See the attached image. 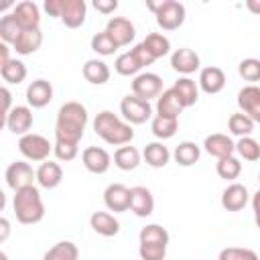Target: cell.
Wrapping results in <instances>:
<instances>
[{"label":"cell","mask_w":260,"mask_h":260,"mask_svg":"<svg viewBox=\"0 0 260 260\" xmlns=\"http://www.w3.org/2000/svg\"><path fill=\"white\" fill-rule=\"evenodd\" d=\"M87 124V110L79 102H67L57 112L55 122V138L61 142L79 144L83 138V130Z\"/></svg>","instance_id":"1"},{"label":"cell","mask_w":260,"mask_h":260,"mask_svg":"<svg viewBox=\"0 0 260 260\" xmlns=\"http://www.w3.org/2000/svg\"><path fill=\"white\" fill-rule=\"evenodd\" d=\"M93 130L95 134L108 142V144H114V146H124V144H130V140L134 138V130L128 122L120 120L116 114L104 110L95 116L93 120Z\"/></svg>","instance_id":"2"},{"label":"cell","mask_w":260,"mask_h":260,"mask_svg":"<svg viewBox=\"0 0 260 260\" xmlns=\"http://www.w3.org/2000/svg\"><path fill=\"white\" fill-rule=\"evenodd\" d=\"M12 209H14V215L20 223H24V225L39 223L45 217V205L41 199V191L35 185L20 189V191H14Z\"/></svg>","instance_id":"3"},{"label":"cell","mask_w":260,"mask_h":260,"mask_svg":"<svg viewBox=\"0 0 260 260\" xmlns=\"http://www.w3.org/2000/svg\"><path fill=\"white\" fill-rule=\"evenodd\" d=\"M146 6L154 12L156 24L162 30H175L185 22V6L177 0H160V2L146 0Z\"/></svg>","instance_id":"4"},{"label":"cell","mask_w":260,"mask_h":260,"mask_svg":"<svg viewBox=\"0 0 260 260\" xmlns=\"http://www.w3.org/2000/svg\"><path fill=\"white\" fill-rule=\"evenodd\" d=\"M18 150L24 158L28 160H39V162H45L53 150V146L49 144V140L41 134H35V132H28L24 136H20L18 140Z\"/></svg>","instance_id":"5"},{"label":"cell","mask_w":260,"mask_h":260,"mask_svg":"<svg viewBox=\"0 0 260 260\" xmlns=\"http://www.w3.org/2000/svg\"><path fill=\"white\" fill-rule=\"evenodd\" d=\"M120 112H122V116H124V120H126L128 124H144V122L152 116L150 102L140 100V98H136L134 93L122 98V102H120Z\"/></svg>","instance_id":"6"},{"label":"cell","mask_w":260,"mask_h":260,"mask_svg":"<svg viewBox=\"0 0 260 260\" xmlns=\"http://www.w3.org/2000/svg\"><path fill=\"white\" fill-rule=\"evenodd\" d=\"M4 177H6V183L10 189L20 191V189L32 187V181L37 179V171H32V167L24 160H14L8 165Z\"/></svg>","instance_id":"7"},{"label":"cell","mask_w":260,"mask_h":260,"mask_svg":"<svg viewBox=\"0 0 260 260\" xmlns=\"http://www.w3.org/2000/svg\"><path fill=\"white\" fill-rule=\"evenodd\" d=\"M132 93L140 100H152V98H158L162 93V79L156 75V73H138L132 81Z\"/></svg>","instance_id":"8"},{"label":"cell","mask_w":260,"mask_h":260,"mask_svg":"<svg viewBox=\"0 0 260 260\" xmlns=\"http://www.w3.org/2000/svg\"><path fill=\"white\" fill-rule=\"evenodd\" d=\"M130 201H132V191L122 183H112L104 191V203L114 213H122L130 209Z\"/></svg>","instance_id":"9"},{"label":"cell","mask_w":260,"mask_h":260,"mask_svg":"<svg viewBox=\"0 0 260 260\" xmlns=\"http://www.w3.org/2000/svg\"><path fill=\"white\" fill-rule=\"evenodd\" d=\"M106 32L112 37V41H114L118 47L130 45V41H134V37H136L134 24H132L128 18H124V16H114V18H110L108 24H106Z\"/></svg>","instance_id":"10"},{"label":"cell","mask_w":260,"mask_h":260,"mask_svg":"<svg viewBox=\"0 0 260 260\" xmlns=\"http://www.w3.org/2000/svg\"><path fill=\"white\" fill-rule=\"evenodd\" d=\"M81 160H83V167L93 175H104L112 165V156L102 146H87L81 152Z\"/></svg>","instance_id":"11"},{"label":"cell","mask_w":260,"mask_h":260,"mask_svg":"<svg viewBox=\"0 0 260 260\" xmlns=\"http://www.w3.org/2000/svg\"><path fill=\"white\" fill-rule=\"evenodd\" d=\"M238 106L242 114H246L254 122H260V87L258 85L242 87L238 91Z\"/></svg>","instance_id":"12"},{"label":"cell","mask_w":260,"mask_h":260,"mask_svg":"<svg viewBox=\"0 0 260 260\" xmlns=\"http://www.w3.org/2000/svg\"><path fill=\"white\" fill-rule=\"evenodd\" d=\"M4 124H6V128L12 134H20V136L28 134V130L32 126V112H30V108L28 106H14L10 110V114L6 116Z\"/></svg>","instance_id":"13"},{"label":"cell","mask_w":260,"mask_h":260,"mask_svg":"<svg viewBox=\"0 0 260 260\" xmlns=\"http://www.w3.org/2000/svg\"><path fill=\"white\" fill-rule=\"evenodd\" d=\"M12 16L16 18L18 26L22 30H28V28H39L41 24V12H39V6L30 0H24V2H18L12 10Z\"/></svg>","instance_id":"14"},{"label":"cell","mask_w":260,"mask_h":260,"mask_svg":"<svg viewBox=\"0 0 260 260\" xmlns=\"http://www.w3.org/2000/svg\"><path fill=\"white\" fill-rule=\"evenodd\" d=\"M199 55L189 49V47H181L177 49L173 55H171V67L177 71V73H183V75H189L193 71L199 69Z\"/></svg>","instance_id":"15"},{"label":"cell","mask_w":260,"mask_h":260,"mask_svg":"<svg viewBox=\"0 0 260 260\" xmlns=\"http://www.w3.org/2000/svg\"><path fill=\"white\" fill-rule=\"evenodd\" d=\"M203 148H205L207 154H211V156H215L219 160V158L232 156L234 150H236V144L228 134H219L217 132V134H209L203 140Z\"/></svg>","instance_id":"16"},{"label":"cell","mask_w":260,"mask_h":260,"mask_svg":"<svg viewBox=\"0 0 260 260\" xmlns=\"http://www.w3.org/2000/svg\"><path fill=\"white\" fill-rule=\"evenodd\" d=\"M87 6L83 0H63V10H61V22L69 28H79L85 22Z\"/></svg>","instance_id":"17"},{"label":"cell","mask_w":260,"mask_h":260,"mask_svg":"<svg viewBox=\"0 0 260 260\" xmlns=\"http://www.w3.org/2000/svg\"><path fill=\"white\" fill-rule=\"evenodd\" d=\"M53 100V85L47 79H35L26 87V102L32 108H45Z\"/></svg>","instance_id":"18"},{"label":"cell","mask_w":260,"mask_h":260,"mask_svg":"<svg viewBox=\"0 0 260 260\" xmlns=\"http://www.w3.org/2000/svg\"><path fill=\"white\" fill-rule=\"evenodd\" d=\"M248 189L242 185V183H232V185H228L225 189H223V193H221V205H223V209H228V211H240V209H244L246 207V203H248Z\"/></svg>","instance_id":"19"},{"label":"cell","mask_w":260,"mask_h":260,"mask_svg":"<svg viewBox=\"0 0 260 260\" xmlns=\"http://www.w3.org/2000/svg\"><path fill=\"white\" fill-rule=\"evenodd\" d=\"M132 191V201H130V209L138 215V217H148L152 211H154V197L152 193L142 187V185H136L130 189Z\"/></svg>","instance_id":"20"},{"label":"cell","mask_w":260,"mask_h":260,"mask_svg":"<svg viewBox=\"0 0 260 260\" xmlns=\"http://www.w3.org/2000/svg\"><path fill=\"white\" fill-rule=\"evenodd\" d=\"M183 112V104L177 95V91L173 87L165 89L158 98H156V116H165V118H179V114Z\"/></svg>","instance_id":"21"},{"label":"cell","mask_w":260,"mask_h":260,"mask_svg":"<svg viewBox=\"0 0 260 260\" xmlns=\"http://www.w3.org/2000/svg\"><path fill=\"white\" fill-rule=\"evenodd\" d=\"M89 225L95 234H100L104 238H112L120 232V221L108 211H93L89 217Z\"/></svg>","instance_id":"22"},{"label":"cell","mask_w":260,"mask_h":260,"mask_svg":"<svg viewBox=\"0 0 260 260\" xmlns=\"http://www.w3.org/2000/svg\"><path fill=\"white\" fill-rule=\"evenodd\" d=\"M225 85V73L219 67H203L199 73V87L205 93H219Z\"/></svg>","instance_id":"23"},{"label":"cell","mask_w":260,"mask_h":260,"mask_svg":"<svg viewBox=\"0 0 260 260\" xmlns=\"http://www.w3.org/2000/svg\"><path fill=\"white\" fill-rule=\"evenodd\" d=\"M61 181H63V169L59 162H53V160L41 162V167L37 169V183L43 189H55Z\"/></svg>","instance_id":"24"},{"label":"cell","mask_w":260,"mask_h":260,"mask_svg":"<svg viewBox=\"0 0 260 260\" xmlns=\"http://www.w3.org/2000/svg\"><path fill=\"white\" fill-rule=\"evenodd\" d=\"M41 43H43L41 28H28V30H22L18 35V39L14 41L12 47H14V51L18 55H30V53H35L41 47Z\"/></svg>","instance_id":"25"},{"label":"cell","mask_w":260,"mask_h":260,"mask_svg":"<svg viewBox=\"0 0 260 260\" xmlns=\"http://www.w3.org/2000/svg\"><path fill=\"white\" fill-rule=\"evenodd\" d=\"M83 77L93 85H102L110 79V67L102 59H89L83 65Z\"/></svg>","instance_id":"26"},{"label":"cell","mask_w":260,"mask_h":260,"mask_svg":"<svg viewBox=\"0 0 260 260\" xmlns=\"http://www.w3.org/2000/svg\"><path fill=\"white\" fill-rule=\"evenodd\" d=\"M173 89L177 91V95H179L183 108L195 106V102H197V98H199V89H197V83H195L193 79H189V77H179V79L175 81Z\"/></svg>","instance_id":"27"},{"label":"cell","mask_w":260,"mask_h":260,"mask_svg":"<svg viewBox=\"0 0 260 260\" xmlns=\"http://www.w3.org/2000/svg\"><path fill=\"white\" fill-rule=\"evenodd\" d=\"M142 156H144L146 165H150V167H154V169H162V167L169 162L171 152H169V148H167L162 142H150V144L144 146Z\"/></svg>","instance_id":"28"},{"label":"cell","mask_w":260,"mask_h":260,"mask_svg":"<svg viewBox=\"0 0 260 260\" xmlns=\"http://www.w3.org/2000/svg\"><path fill=\"white\" fill-rule=\"evenodd\" d=\"M173 156H175L177 165H181V167H191V165H195V162L199 160L201 148H199L195 142L185 140V142H179V146L175 148Z\"/></svg>","instance_id":"29"},{"label":"cell","mask_w":260,"mask_h":260,"mask_svg":"<svg viewBox=\"0 0 260 260\" xmlns=\"http://www.w3.org/2000/svg\"><path fill=\"white\" fill-rule=\"evenodd\" d=\"M114 165L122 171H134L140 165V152L134 146L124 144L114 152Z\"/></svg>","instance_id":"30"},{"label":"cell","mask_w":260,"mask_h":260,"mask_svg":"<svg viewBox=\"0 0 260 260\" xmlns=\"http://www.w3.org/2000/svg\"><path fill=\"white\" fill-rule=\"evenodd\" d=\"M77 258H79V250H77V246H75L73 242H69V240L57 242V244L51 246V248L45 252V256H43V260H77Z\"/></svg>","instance_id":"31"},{"label":"cell","mask_w":260,"mask_h":260,"mask_svg":"<svg viewBox=\"0 0 260 260\" xmlns=\"http://www.w3.org/2000/svg\"><path fill=\"white\" fill-rule=\"evenodd\" d=\"M142 45L146 47V51H148L154 59H160V57L169 55V51H171V41H169L165 35H160V32H150V35H146V39L142 41Z\"/></svg>","instance_id":"32"},{"label":"cell","mask_w":260,"mask_h":260,"mask_svg":"<svg viewBox=\"0 0 260 260\" xmlns=\"http://www.w3.org/2000/svg\"><path fill=\"white\" fill-rule=\"evenodd\" d=\"M179 128V120L177 118H165V116H154L152 122H150V130L156 138H173L175 132Z\"/></svg>","instance_id":"33"},{"label":"cell","mask_w":260,"mask_h":260,"mask_svg":"<svg viewBox=\"0 0 260 260\" xmlns=\"http://www.w3.org/2000/svg\"><path fill=\"white\" fill-rule=\"evenodd\" d=\"M0 75H2V79L6 83H16L18 85L26 77V65L22 61H18V59H10L8 63L0 65Z\"/></svg>","instance_id":"34"},{"label":"cell","mask_w":260,"mask_h":260,"mask_svg":"<svg viewBox=\"0 0 260 260\" xmlns=\"http://www.w3.org/2000/svg\"><path fill=\"white\" fill-rule=\"evenodd\" d=\"M140 244H169V232L158 223H148L138 234Z\"/></svg>","instance_id":"35"},{"label":"cell","mask_w":260,"mask_h":260,"mask_svg":"<svg viewBox=\"0 0 260 260\" xmlns=\"http://www.w3.org/2000/svg\"><path fill=\"white\" fill-rule=\"evenodd\" d=\"M228 128H230L232 134L244 138V136H250V134L254 132V120L248 118V116L242 114V112H236V114L230 116V120H228Z\"/></svg>","instance_id":"36"},{"label":"cell","mask_w":260,"mask_h":260,"mask_svg":"<svg viewBox=\"0 0 260 260\" xmlns=\"http://www.w3.org/2000/svg\"><path fill=\"white\" fill-rule=\"evenodd\" d=\"M114 69L120 73V75H136L140 69H142V65H140V61L136 59V55L132 53V49L130 51H126V53H122V55H118L116 57V63H114Z\"/></svg>","instance_id":"37"},{"label":"cell","mask_w":260,"mask_h":260,"mask_svg":"<svg viewBox=\"0 0 260 260\" xmlns=\"http://www.w3.org/2000/svg\"><path fill=\"white\" fill-rule=\"evenodd\" d=\"M215 171H217V175H219L221 179H225V181H234V179H238L240 173H242V162L232 154V156L219 158L217 165H215Z\"/></svg>","instance_id":"38"},{"label":"cell","mask_w":260,"mask_h":260,"mask_svg":"<svg viewBox=\"0 0 260 260\" xmlns=\"http://www.w3.org/2000/svg\"><path fill=\"white\" fill-rule=\"evenodd\" d=\"M20 32H22V28L18 26V22L12 14H4L0 18V39H2V43H6V45L12 43L14 45V41L18 39Z\"/></svg>","instance_id":"39"},{"label":"cell","mask_w":260,"mask_h":260,"mask_svg":"<svg viewBox=\"0 0 260 260\" xmlns=\"http://www.w3.org/2000/svg\"><path fill=\"white\" fill-rule=\"evenodd\" d=\"M236 150L244 160H258L260 158V142L254 140L252 136H244L236 142Z\"/></svg>","instance_id":"40"},{"label":"cell","mask_w":260,"mask_h":260,"mask_svg":"<svg viewBox=\"0 0 260 260\" xmlns=\"http://www.w3.org/2000/svg\"><path fill=\"white\" fill-rule=\"evenodd\" d=\"M91 49H93L98 55L108 57V55H114V53L118 51V45L112 41V37H110L106 30H102V32H98V35L91 37Z\"/></svg>","instance_id":"41"},{"label":"cell","mask_w":260,"mask_h":260,"mask_svg":"<svg viewBox=\"0 0 260 260\" xmlns=\"http://www.w3.org/2000/svg\"><path fill=\"white\" fill-rule=\"evenodd\" d=\"M238 73L246 81H260V59H254V57L242 59L238 65Z\"/></svg>","instance_id":"42"},{"label":"cell","mask_w":260,"mask_h":260,"mask_svg":"<svg viewBox=\"0 0 260 260\" xmlns=\"http://www.w3.org/2000/svg\"><path fill=\"white\" fill-rule=\"evenodd\" d=\"M217 260H260L258 254L250 248H238V246H230L223 248L217 256Z\"/></svg>","instance_id":"43"},{"label":"cell","mask_w":260,"mask_h":260,"mask_svg":"<svg viewBox=\"0 0 260 260\" xmlns=\"http://www.w3.org/2000/svg\"><path fill=\"white\" fill-rule=\"evenodd\" d=\"M138 254H140V260H165L167 246L165 244H140Z\"/></svg>","instance_id":"44"},{"label":"cell","mask_w":260,"mask_h":260,"mask_svg":"<svg viewBox=\"0 0 260 260\" xmlns=\"http://www.w3.org/2000/svg\"><path fill=\"white\" fill-rule=\"evenodd\" d=\"M77 150L79 146L77 144H71V142H61V140H55V146H53V152L59 160H73L77 156Z\"/></svg>","instance_id":"45"},{"label":"cell","mask_w":260,"mask_h":260,"mask_svg":"<svg viewBox=\"0 0 260 260\" xmlns=\"http://www.w3.org/2000/svg\"><path fill=\"white\" fill-rule=\"evenodd\" d=\"M132 53L136 55V59L140 61V65H142V67H146V65H152V63L156 61V59H154V57H152V55L146 51V47H144L142 43H138V45L132 49Z\"/></svg>","instance_id":"46"},{"label":"cell","mask_w":260,"mask_h":260,"mask_svg":"<svg viewBox=\"0 0 260 260\" xmlns=\"http://www.w3.org/2000/svg\"><path fill=\"white\" fill-rule=\"evenodd\" d=\"M93 8L102 14H110L118 8V0H93Z\"/></svg>","instance_id":"47"},{"label":"cell","mask_w":260,"mask_h":260,"mask_svg":"<svg viewBox=\"0 0 260 260\" xmlns=\"http://www.w3.org/2000/svg\"><path fill=\"white\" fill-rule=\"evenodd\" d=\"M45 10L51 14V16H57L61 18V10H63V0H45Z\"/></svg>","instance_id":"48"},{"label":"cell","mask_w":260,"mask_h":260,"mask_svg":"<svg viewBox=\"0 0 260 260\" xmlns=\"http://www.w3.org/2000/svg\"><path fill=\"white\" fill-rule=\"evenodd\" d=\"M0 95H2V118L6 120V116L10 114V102H12V95H10V91H8V87H2L0 89Z\"/></svg>","instance_id":"49"},{"label":"cell","mask_w":260,"mask_h":260,"mask_svg":"<svg viewBox=\"0 0 260 260\" xmlns=\"http://www.w3.org/2000/svg\"><path fill=\"white\" fill-rule=\"evenodd\" d=\"M252 209H254V219H256V225L260 228V189L252 195Z\"/></svg>","instance_id":"50"},{"label":"cell","mask_w":260,"mask_h":260,"mask_svg":"<svg viewBox=\"0 0 260 260\" xmlns=\"http://www.w3.org/2000/svg\"><path fill=\"white\" fill-rule=\"evenodd\" d=\"M8 232H10V223H8L6 217H2L0 219V242H4L8 238Z\"/></svg>","instance_id":"51"},{"label":"cell","mask_w":260,"mask_h":260,"mask_svg":"<svg viewBox=\"0 0 260 260\" xmlns=\"http://www.w3.org/2000/svg\"><path fill=\"white\" fill-rule=\"evenodd\" d=\"M8 51H10V49H8V45H6V43H2V45H0V65H4V63H8V61H10Z\"/></svg>","instance_id":"52"},{"label":"cell","mask_w":260,"mask_h":260,"mask_svg":"<svg viewBox=\"0 0 260 260\" xmlns=\"http://www.w3.org/2000/svg\"><path fill=\"white\" fill-rule=\"evenodd\" d=\"M246 8L252 14H260V0H246Z\"/></svg>","instance_id":"53"},{"label":"cell","mask_w":260,"mask_h":260,"mask_svg":"<svg viewBox=\"0 0 260 260\" xmlns=\"http://www.w3.org/2000/svg\"><path fill=\"white\" fill-rule=\"evenodd\" d=\"M0 260H8V256H6V252H2V254H0Z\"/></svg>","instance_id":"54"},{"label":"cell","mask_w":260,"mask_h":260,"mask_svg":"<svg viewBox=\"0 0 260 260\" xmlns=\"http://www.w3.org/2000/svg\"><path fill=\"white\" fill-rule=\"evenodd\" d=\"M258 183H260V173H258Z\"/></svg>","instance_id":"55"}]
</instances>
